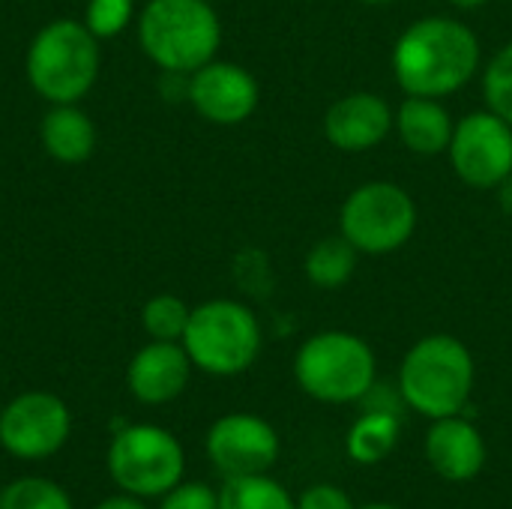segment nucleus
I'll return each instance as SVG.
<instances>
[{
  "label": "nucleus",
  "instance_id": "1",
  "mask_svg": "<svg viewBox=\"0 0 512 509\" xmlns=\"http://www.w3.org/2000/svg\"><path fill=\"white\" fill-rule=\"evenodd\" d=\"M480 66L477 36L456 18L414 21L393 48V72L408 96L441 99L474 78Z\"/></svg>",
  "mask_w": 512,
  "mask_h": 509
},
{
  "label": "nucleus",
  "instance_id": "2",
  "mask_svg": "<svg viewBox=\"0 0 512 509\" xmlns=\"http://www.w3.org/2000/svg\"><path fill=\"white\" fill-rule=\"evenodd\" d=\"M99 39L75 18H54L39 27L24 54L27 84L48 105L81 102L99 78Z\"/></svg>",
  "mask_w": 512,
  "mask_h": 509
},
{
  "label": "nucleus",
  "instance_id": "3",
  "mask_svg": "<svg viewBox=\"0 0 512 509\" xmlns=\"http://www.w3.org/2000/svg\"><path fill=\"white\" fill-rule=\"evenodd\" d=\"M138 45L171 75H192L216 60L222 24L210 0H147L138 15Z\"/></svg>",
  "mask_w": 512,
  "mask_h": 509
},
{
  "label": "nucleus",
  "instance_id": "4",
  "mask_svg": "<svg viewBox=\"0 0 512 509\" xmlns=\"http://www.w3.org/2000/svg\"><path fill=\"white\" fill-rule=\"evenodd\" d=\"M474 390V357L456 336H426L402 360L399 393L408 408L429 420L465 411Z\"/></svg>",
  "mask_w": 512,
  "mask_h": 509
},
{
  "label": "nucleus",
  "instance_id": "5",
  "mask_svg": "<svg viewBox=\"0 0 512 509\" xmlns=\"http://www.w3.org/2000/svg\"><path fill=\"white\" fill-rule=\"evenodd\" d=\"M180 342L195 369L231 378L258 360L261 324L255 312L237 300H207L192 309Z\"/></svg>",
  "mask_w": 512,
  "mask_h": 509
},
{
  "label": "nucleus",
  "instance_id": "6",
  "mask_svg": "<svg viewBox=\"0 0 512 509\" xmlns=\"http://www.w3.org/2000/svg\"><path fill=\"white\" fill-rule=\"evenodd\" d=\"M294 375L303 393L318 402H360L375 387V354L360 336L327 330L303 342L294 360Z\"/></svg>",
  "mask_w": 512,
  "mask_h": 509
},
{
  "label": "nucleus",
  "instance_id": "7",
  "mask_svg": "<svg viewBox=\"0 0 512 509\" xmlns=\"http://www.w3.org/2000/svg\"><path fill=\"white\" fill-rule=\"evenodd\" d=\"M108 474L120 492L162 498L183 480L186 456L180 441L159 426H126L108 447Z\"/></svg>",
  "mask_w": 512,
  "mask_h": 509
},
{
  "label": "nucleus",
  "instance_id": "8",
  "mask_svg": "<svg viewBox=\"0 0 512 509\" xmlns=\"http://www.w3.org/2000/svg\"><path fill=\"white\" fill-rule=\"evenodd\" d=\"M342 237L357 252L387 255L402 249L417 228V207L396 183H366L342 204Z\"/></svg>",
  "mask_w": 512,
  "mask_h": 509
},
{
  "label": "nucleus",
  "instance_id": "9",
  "mask_svg": "<svg viewBox=\"0 0 512 509\" xmlns=\"http://www.w3.org/2000/svg\"><path fill=\"white\" fill-rule=\"evenodd\" d=\"M72 435L69 405L45 390L15 396L0 411V447L21 462H42L63 450Z\"/></svg>",
  "mask_w": 512,
  "mask_h": 509
},
{
  "label": "nucleus",
  "instance_id": "10",
  "mask_svg": "<svg viewBox=\"0 0 512 509\" xmlns=\"http://www.w3.org/2000/svg\"><path fill=\"white\" fill-rule=\"evenodd\" d=\"M450 159L468 186H501L512 174V126L495 111L468 114L453 129Z\"/></svg>",
  "mask_w": 512,
  "mask_h": 509
},
{
  "label": "nucleus",
  "instance_id": "11",
  "mask_svg": "<svg viewBox=\"0 0 512 509\" xmlns=\"http://www.w3.org/2000/svg\"><path fill=\"white\" fill-rule=\"evenodd\" d=\"M207 456L225 480L267 474L279 459V435L258 414H225L207 432Z\"/></svg>",
  "mask_w": 512,
  "mask_h": 509
},
{
  "label": "nucleus",
  "instance_id": "12",
  "mask_svg": "<svg viewBox=\"0 0 512 509\" xmlns=\"http://www.w3.org/2000/svg\"><path fill=\"white\" fill-rule=\"evenodd\" d=\"M186 96L207 123L237 126L255 114L261 90L249 69L228 60H210L189 75Z\"/></svg>",
  "mask_w": 512,
  "mask_h": 509
},
{
  "label": "nucleus",
  "instance_id": "13",
  "mask_svg": "<svg viewBox=\"0 0 512 509\" xmlns=\"http://www.w3.org/2000/svg\"><path fill=\"white\" fill-rule=\"evenodd\" d=\"M192 360L183 342H156L150 339L126 369V387L141 405H168L174 402L192 378Z\"/></svg>",
  "mask_w": 512,
  "mask_h": 509
},
{
  "label": "nucleus",
  "instance_id": "14",
  "mask_svg": "<svg viewBox=\"0 0 512 509\" xmlns=\"http://www.w3.org/2000/svg\"><path fill=\"white\" fill-rule=\"evenodd\" d=\"M393 129V111L378 93H351L330 105L324 117V135L345 153H363L378 147Z\"/></svg>",
  "mask_w": 512,
  "mask_h": 509
},
{
  "label": "nucleus",
  "instance_id": "15",
  "mask_svg": "<svg viewBox=\"0 0 512 509\" xmlns=\"http://www.w3.org/2000/svg\"><path fill=\"white\" fill-rule=\"evenodd\" d=\"M426 459L441 480L468 483L486 468V441L465 417H441L426 435Z\"/></svg>",
  "mask_w": 512,
  "mask_h": 509
},
{
  "label": "nucleus",
  "instance_id": "16",
  "mask_svg": "<svg viewBox=\"0 0 512 509\" xmlns=\"http://www.w3.org/2000/svg\"><path fill=\"white\" fill-rule=\"evenodd\" d=\"M39 144L60 165H81L96 150V126L78 102L48 105L39 120Z\"/></svg>",
  "mask_w": 512,
  "mask_h": 509
},
{
  "label": "nucleus",
  "instance_id": "17",
  "mask_svg": "<svg viewBox=\"0 0 512 509\" xmlns=\"http://www.w3.org/2000/svg\"><path fill=\"white\" fill-rule=\"evenodd\" d=\"M396 129L408 150L420 156H435L450 150L456 126L441 102L429 96H408L396 111Z\"/></svg>",
  "mask_w": 512,
  "mask_h": 509
},
{
  "label": "nucleus",
  "instance_id": "18",
  "mask_svg": "<svg viewBox=\"0 0 512 509\" xmlns=\"http://www.w3.org/2000/svg\"><path fill=\"white\" fill-rule=\"evenodd\" d=\"M399 414L393 411H378L369 408L351 429L345 438V450L354 462L360 465H378L384 462L396 444H399Z\"/></svg>",
  "mask_w": 512,
  "mask_h": 509
},
{
  "label": "nucleus",
  "instance_id": "19",
  "mask_svg": "<svg viewBox=\"0 0 512 509\" xmlns=\"http://www.w3.org/2000/svg\"><path fill=\"white\" fill-rule=\"evenodd\" d=\"M354 270H357V249L342 234L324 237L306 255V276L315 288L324 291L342 288L354 276Z\"/></svg>",
  "mask_w": 512,
  "mask_h": 509
},
{
  "label": "nucleus",
  "instance_id": "20",
  "mask_svg": "<svg viewBox=\"0 0 512 509\" xmlns=\"http://www.w3.org/2000/svg\"><path fill=\"white\" fill-rule=\"evenodd\" d=\"M219 509H297V501L267 474H255L225 480L219 492Z\"/></svg>",
  "mask_w": 512,
  "mask_h": 509
},
{
  "label": "nucleus",
  "instance_id": "21",
  "mask_svg": "<svg viewBox=\"0 0 512 509\" xmlns=\"http://www.w3.org/2000/svg\"><path fill=\"white\" fill-rule=\"evenodd\" d=\"M192 309L177 294H156L141 309V327L156 342H180Z\"/></svg>",
  "mask_w": 512,
  "mask_h": 509
},
{
  "label": "nucleus",
  "instance_id": "22",
  "mask_svg": "<svg viewBox=\"0 0 512 509\" xmlns=\"http://www.w3.org/2000/svg\"><path fill=\"white\" fill-rule=\"evenodd\" d=\"M0 509H72V498L54 480L21 477L0 489Z\"/></svg>",
  "mask_w": 512,
  "mask_h": 509
},
{
  "label": "nucleus",
  "instance_id": "23",
  "mask_svg": "<svg viewBox=\"0 0 512 509\" xmlns=\"http://www.w3.org/2000/svg\"><path fill=\"white\" fill-rule=\"evenodd\" d=\"M81 21L99 42L114 39L135 21V0H87Z\"/></svg>",
  "mask_w": 512,
  "mask_h": 509
},
{
  "label": "nucleus",
  "instance_id": "24",
  "mask_svg": "<svg viewBox=\"0 0 512 509\" xmlns=\"http://www.w3.org/2000/svg\"><path fill=\"white\" fill-rule=\"evenodd\" d=\"M483 93H486L489 111H495L501 120H507L512 126V42L489 60L486 75H483Z\"/></svg>",
  "mask_w": 512,
  "mask_h": 509
},
{
  "label": "nucleus",
  "instance_id": "25",
  "mask_svg": "<svg viewBox=\"0 0 512 509\" xmlns=\"http://www.w3.org/2000/svg\"><path fill=\"white\" fill-rule=\"evenodd\" d=\"M159 509H219V492L207 483H177L162 495Z\"/></svg>",
  "mask_w": 512,
  "mask_h": 509
},
{
  "label": "nucleus",
  "instance_id": "26",
  "mask_svg": "<svg viewBox=\"0 0 512 509\" xmlns=\"http://www.w3.org/2000/svg\"><path fill=\"white\" fill-rule=\"evenodd\" d=\"M297 509H357L354 501L348 498L345 489L333 486V483H318V486H309L300 501Z\"/></svg>",
  "mask_w": 512,
  "mask_h": 509
},
{
  "label": "nucleus",
  "instance_id": "27",
  "mask_svg": "<svg viewBox=\"0 0 512 509\" xmlns=\"http://www.w3.org/2000/svg\"><path fill=\"white\" fill-rule=\"evenodd\" d=\"M96 509H147L141 504V498H135V495H114V498H108V501H102Z\"/></svg>",
  "mask_w": 512,
  "mask_h": 509
},
{
  "label": "nucleus",
  "instance_id": "28",
  "mask_svg": "<svg viewBox=\"0 0 512 509\" xmlns=\"http://www.w3.org/2000/svg\"><path fill=\"white\" fill-rule=\"evenodd\" d=\"M501 204H504L507 213H512V174L501 183Z\"/></svg>",
  "mask_w": 512,
  "mask_h": 509
},
{
  "label": "nucleus",
  "instance_id": "29",
  "mask_svg": "<svg viewBox=\"0 0 512 509\" xmlns=\"http://www.w3.org/2000/svg\"><path fill=\"white\" fill-rule=\"evenodd\" d=\"M453 6H459V9H477V6H483L486 0H450Z\"/></svg>",
  "mask_w": 512,
  "mask_h": 509
},
{
  "label": "nucleus",
  "instance_id": "30",
  "mask_svg": "<svg viewBox=\"0 0 512 509\" xmlns=\"http://www.w3.org/2000/svg\"><path fill=\"white\" fill-rule=\"evenodd\" d=\"M360 509H399V507H393V504H369V507H360Z\"/></svg>",
  "mask_w": 512,
  "mask_h": 509
},
{
  "label": "nucleus",
  "instance_id": "31",
  "mask_svg": "<svg viewBox=\"0 0 512 509\" xmlns=\"http://www.w3.org/2000/svg\"><path fill=\"white\" fill-rule=\"evenodd\" d=\"M360 3H369V6H384V3H390V0H360Z\"/></svg>",
  "mask_w": 512,
  "mask_h": 509
}]
</instances>
